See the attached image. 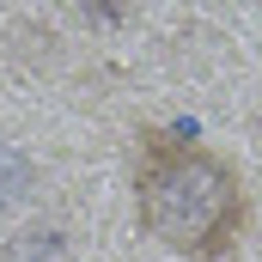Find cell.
Masks as SVG:
<instances>
[{"mask_svg":"<svg viewBox=\"0 0 262 262\" xmlns=\"http://www.w3.org/2000/svg\"><path fill=\"white\" fill-rule=\"evenodd\" d=\"M244 183L232 159L183 134H140L134 159V220L152 244L183 262H226L244 238Z\"/></svg>","mask_w":262,"mask_h":262,"instance_id":"obj_1","label":"cell"}]
</instances>
